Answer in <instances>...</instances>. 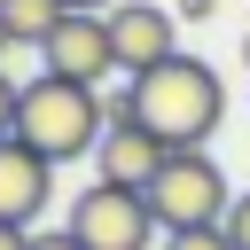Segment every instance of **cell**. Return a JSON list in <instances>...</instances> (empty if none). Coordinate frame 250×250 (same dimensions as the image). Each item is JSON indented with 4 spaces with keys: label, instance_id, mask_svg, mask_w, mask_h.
<instances>
[{
    "label": "cell",
    "instance_id": "obj_13",
    "mask_svg": "<svg viewBox=\"0 0 250 250\" xmlns=\"http://www.w3.org/2000/svg\"><path fill=\"white\" fill-rule=\"evenodd\" d=\"M31 250H86V242H78V234H70V227H47V234H39V227H31Z\"/></svg>",
    "mask_w": 250,
    "mask_h": 250
},
{
    "label": "cell",
    "instance_id": "obj_1",
    "mask_svg": "<svg viewBox=\"0 0 250 250\" xmlns=\"http://www.w3.org/2000/svg\"><path fill=\"white\" fill-rule=\"evenodd\" d=\"M141 117L164 148H203L219 125H227V86L203 55H164L148 70L125 78V94H109V117Z\"/></svg>",
    "mask_w": 250,
    "mask_h": 250
},
{
    "label": "cell",
    "instance_id": "obj_12",
    "mask_svg": "<svg viewBox=\"0 0 250 250\" xmlns=\"http://www.w3.org/2000/svg\"><path fill=\"white\" fill-rule=\"evenodd\" d=\"M227 242H234V250H250V188H242V195H234V211H227Z\"/></svg>",
    "mask_w": 250,
    "mask_h": 250
},
{
    "label": "cell",
    "instance_id": "obj_10",
    "mask_svg": "<svg viewBox=\"0 0 250 250\" xmlns=\"http://www.w3.org/2000/svg\"><path fill=\"white\" fill-rule=\"evenodd\" d=\"M156 250H234V242H227V227H188V234H164Z\"/></svg>",
    "mask_w": 250,
    "mask_h": 250
},
{
    "label": "cell",
    "instance_id": "obj_4",
    "mask_svg": "<svg viewBox=\"0 0 250 250\" xmlns=\"http://www.w3.org/2000/svg\"><path fill=\"white\" fill-rule=\"evenodd\" d=\"M70 234H78L86 250H148V242H156V219H148V195L94 180V188L70 203Z\"/></svg>",
    "mask_w": 250,
    "mask_h": 250
},
{
    "label": "cell",
    "instance_id": "obj_16",
    "mask_svg": "<svg viewBox=\"0 0 250 250\" xmlns=\"http://www.w3.org/2000/svg\"><path fill=\"white\" fill-rule=\"evenodd\" d=\"M62 8H94V16H102V8H117V0H62Z\"/></svg>",
    "mask_w": 250,
    "mask_h": 250
},
{
    "label": "cell",
    "instance_id": "obj_9",
    "mask_svg": "<svg viewBox=\"0 0 250 250\" xmlns=\"http://www.w3.org/2000/svg\"><path fill=\"white\" fill-rule=\"evenodd\" d=\"M62 16H70L62 0H0V23H8L16 47H47V31H55Z\"/></svg>",
    "mask_w": 250,
    "mask_h": 250
},
{
    "label": "cell",
    "instance_id": "obj_6",
    "mask_svg": "<svg viewBox=\"0 0 250 250\" xmlns=\"http://www.w3.org/2000/svg\"><path fill=\"white\" fill-rule=\"evenodd\" d=\"M164 156H172V148H164L141 117H125V109H117V117L102 125L94 180H102V188H133V195H148V188H156V172H164Z\"/></svg>",
    "mask_w": 250,
    "mask_h": 250
},
{
    "label": "cell",
    "instance_id": "obj_15",
    "mask_svg": "<svg viewBox=\"0 0 250 250\" xmlns=\"http://www.w3.org/2000/svg\"><path fill=\"white\" fill-rule=\"evenodd\" d=\"M0 250H31V227H0Z\"/></svg>",
    "mask_w": 250,
    "mask_h": 250
},
{
    "label": "cell",
    "instance_id": "obj_7",
    "mask_svg": "<svg viewBox=\"0 0 250 250\" xmlns=\"http://www.w3.org/2000/svg\"><path fill=\"white\" fill-rule=\"evenodd\" d=\"M109 16V47H117V70L133 78V70H148V62H164V55H180V16L172 8H156V0H117V8H102Z\"/></svg>",
    "mask_w": 250,
    "mask_h": 250
},
{
    "label": "cell",
    "instance_id": "obj_18",
    "mask_svg": "<svg viewBox=\"0 0 250 250\" xmlns=\"http://www.w3.org/2000/svg\"><path fill=\"white\" fill-rule=\"evenodd\" d=\"M242 62H250V31H242Z\"/></svg>",
    "mask_w": 250,
    "mask_h": 250
},
{
    "label": "cell",
    "instance_id": "obj_3",
    "mask_svg": "<svg viewBox=\"0 0 250 250\" xmlns=\"http://www.w3.org/2000/svg\"><path fill=\"white\" fill-rule=\"evenodd\" d=\"M227 211H234V188H227L219 156H211V148H172L164 172H156V188H148V219H156V234L227 227Z\"/></svg>",
    "mask_w": 250,
    "mask_h": 250
},
{
    "label": "cell",
    "instance_id": "obj_17",
    "mask_svg": "<svg viewBox=\"0 0 250 250\" xmlns=\"http://www.w3.org/2000/svg\"><path fill=\"white\" fill-rule=\"evenodd\" d=\"M8 47H16V39H8V23H0V55H8Z\"/></svg>",
    "mask_w": 250,
    "mask_h": 250
},
{
    "label": "cell",
    "instance_id": "obj_11",
    "mask_svg": "<svg viewBox=\"0 0 250 250\" xmlns=\"http://www.w3.org/2000/svg\"><path fill=\"white\" fill-rule=\"evenodd\" d=\"M16 109H23V86L0 70V141H16Z\"/></svg>",
    "mask_w": 250,
    "mask_h": 250
},
{
    "label": "cell",
    "instance_id": "obj_2",
    "mask_svg": "<svg viewBox=\"0 0 250 250\" xmlns=\"http://www.w3.org/2000/svg\"><path fill=\"white\" fill-rule=\"evenodd\" d=\"M102 125H109V102H102L94 86L55 78V70H39V78L23 86L16 141H23V148H39L47 164H78V156H94V148H102Z\"/></svg>",
    "mask_w": 250,
    "mask_h": 250
},
{
    "label": "cell",
    "instance_id": "obj_8",
    "mask_svg": "<svg viewBox=\"0 0 250 250\" xmlns=\"http://www.w3.org/2000/svg\"><path fill=\"white\" fill-rule=\"evenodd\" d=\"M47 195H55V164L23 141H0V227H39Z\"/></svg>",
    "mask_w": 250,
    "mask_h": 250
},
{
    "label": "cell",
    "instance_id": "obj_14",
    "mask_svg": "<svg viewBox=\"0 0 250 250\" xmlns=\"http://www.w3.org/2000/svg\"><path fill=\"white\" fill-rule=\"evenodd\" d=\"M172 16H188V23H203V16H219V0H180Z\"/></svg>",
    "mask_w": 250,
    "mask_h": 250
},
{
    "label": "cell",
    "instance_id": "obj_5",
    "mask_svg": "<svg viewBox=\"0 0 250 250\" xmlns=\"http://www.w3.org/2000/svg\"><path fill=\"white\" fill-rule=\"evenodd\" d=\"M39 62H47L55 78H78V86H102V78L117 70V47H109V16H94V8H70V16H62V23L47 31Z\"/></svg>",
    "mask_w": 250,
    "mask_h": 250
}]
</instances>
